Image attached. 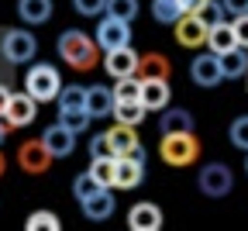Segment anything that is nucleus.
<instances>
[{"mask_svg":"<svg viewBox=\"0 0 248 231\" xmlns=\"http://www.w3.org/2000/svg\"><path fill=\"white\" fill-rule=\"evenodd\" d=\"M59 59L69 66V69H76V73H90V69H97L100 66V45H97V38H90L86 31H76V28H69V31H62L59 35Z\"/></svg>","mask_w":248,"mask_h":231,"instance_id":"nucleus-1","label":"nucleus"},{"mask_svg":"<svg viewBox=\"0 0 248 231\" xmlns=\"http://www.w3.org/2000/svg\"><path fill=\"white\" fill-rule=\"evenodd\" d=\"M159 159L172 169H186L200 159V138L193 131H176V135H162L159 142Z\"/></svg>","mask_w":248,"mask_h":231,"instance_id":"nucleus-2","label":"nucleus"},{"mask_svg":"<svg viewBox=\"0 0 248 231\" xmlns=\"http://www.w3.org/2000/svg\"><path fill=\"white\" fill-rule=\"evenodd\" d=\"M24 90L35 97L38 104H52V100H59V93H62V76L48 62H31L28 73H24Z\"/></svg>","mask_w":248,"mask_h":231,"instance_id":"nucleus-3","label":"nucleus"},{"mask_svg":"<svg viewBox=\"0 0 248 231\" xmlns=\"http://www.w3.org/2000/svg\"><path fill=\"white\" fill-rule=\"evenodd\" d=\"M55 107H59V121L69 124L73 131H79V135L90 128V121H93V114L86 107V90L83 86H62Z\"/></svg>","mask_w":248,"mask_h":231,"instance_id":"nucleus-4","label":"nucleus"},{"mask_svg":"<svg viewBox=\"0 0 248 231\" xmlns=\"http://www.w3.org/2000/svg\"><path fill=\"white\" fill-rule=\"evenodd\" d=\"M0 55L11 66H28L38 55V38L24 28H4V35H0Z\"/></svg>","mask_w":248,"mask_h":231,"instance_id":"nucleus-5","label":"nucleus"},{"mask_svg":"<svg viewBox=\"0 0 248 231\" xmlns=\"http://www.w3.org/2000/svg\"><path fill=\"white\" fill-rule=\"evenodd\" d=\"M197 186H200L203 197H214V200H221V197H228V193L234 190V173H231V166H224V162H210V166L200 169Z\"/></svg>","mask_w":248,"mask_h":231,"instance_id":"nucleus-6","label":"nucleus"},{"mask_svg":"<svg viewBox=\"0 0 248 231\" xmlns=\"http://www.w3.org/2000/svg\"><path fill=\"white\" fill-rule=\"evenodd\" d=\"M97 45L104 52H114L121 45H131V21H124V17H114V14H104L97 21Z\"/></svg>","mask_w":248,"mask_h":231,"instance_id":"nucleus-7","label":"nucleus"},{"mask_svg":"<svg viewBox=\"0 0 248 231\" xmlns=\"http://www.w3.org/2000/svg\"><path fill=\"white\" fill-rule=\"evenodd\" d=\"M52 152H48V145H45V138H35V142H24L21 148H17V166L28 173V176H42V173H48V166H52Z\"/></svg>","mask_w":248,"mask_h":231,"instance_id":"nucleus-8","label":"nucleus"},{"mask_svg":"<svg viewBox=\"0 0 248 231\" xmlns=\"http://www.w3.org/2000/svg\"><path fill=\"white\" fill-rule=\"evenodd\" d=\"M190 80L197 83V86H203V90H210V86H217L224 80V69H221V55L217 52H200L193 62H190Z\"/></svg>","mask_w":248,"mask_h":231,"instance_id":"nucleus-9","label":"nucleus"},{"mask_svg":"<svg viewBox=\"0 0 248 231\" xmlns=\"http://www.w3.org/2000/svg\"><path fill=\"white\" fill-rule=\"evenodd\" d=\"M176 31V42L183 45V49H200V45H207V35H210V24L200 17V14H183L176 24H172Z\"/></svg>","mask_w":248,"mask_h":231,"instance_id":"nucleus-10","label":"nucleus"},{"mask_svg":"<svg viewBox=\"0 0 248 231\" xmlns=\"http://www.w3.org/2000/svg\"><path fill=\"white\" fill-rule=\"evenodd\" d=\"M42 138H45V145H48V152H52L55 159H66V155H73V148H76L79 131H73L69 124L55 121V124H48V128L42 131Z\"/></svg>","mask_w":248,"mask_h":231,"instance_id":"nucleus-11","label":"nucleus"},{"mask_svg":"<svg viewBox=\"0 0 248 231\" xmlns=\"http://www.w3.org/2000/svg\"><path fill=\"white\" fill-rule=\"evenodd\" d=\"M138 62H141V55H138L131 45H121V49H114V52H104V69H107V76H114V80L135 76V73H138Z\"/></svg>","mask_w":248,"mask_h":231,"instance_id":"nucleus-12","label":"nucleus"},{"mask_svg":"<svg viewBox=\"0 0 248 231\" xmlns=\"http://www.w3.org/2000/svg\"><path fill=\"white\" fill-rule=\"evenodd\" d=\"M145 180V159L138 155H117L114 166V190H135Z\"/></svg>","mask_w":248,"mask_h":231,"instance_id":"nucleus-13","label":"nucleus"},{"mask_svg":"<svg viewBox=\"0 0 248 231\" xmlns=\"http://www.w3.org/2000/svg\"><path fill=\"white\" fill-rule=\"evenodd\" d=\"M4 117L11 121V128H28V124H35V117H38V100H35L28 90H24V93H14L11 104H7V111H4Z\"/></svg>","mask_w":248,"mask_h":231,"instance_id":"nucleus-14","label":"nucleus"},{"mask_svg":"<svg viewBox=\"0 0 248 231\" xmlns=\"http://www.w3.org/2000/svg\"><path fill=\"white\" fill-rule=\"evenodd\" d=\"M107 135H110L117 155H138V159H145V148H141V138H138L135 124H121V121H114V124L107 128Z\"/></svg>","mask_w":248,"mask_h":231,"instance_id":"nucleus-15","label":"nucleus"},{"mask_svg":"<svg viewBox=\"0 0 248 231\" xmlns=\"http://www.w3.org/2000/svg\"><path fill=\"white\" fill-rule=\"evenodd\" d=\"M79 211H83V217H86V221H107V217L117 211V200H114L110 186H104L100 193L86 197V200H79Z\"/></svg>","mask_w":248,"mask_h":231,"instance_id":"nucleus-16","label":"nucleus"},{"mask_svg":"<svg viewBox=\"0 0 248 231\" xmlns=\"http://www.w3.org/2000/svg\"><path fill=\"white\" fill-rule=\"evenodd\" d=\"M162 211L155 207L152 200H141V204H135L131 211H128V228L131 231H159L162 228Z\"/></svg>","mask_w":248,"mask_h":231,"instance_id":"nucleus-17","label":"nucleus"},{"mask_svg":"<svg viewBox=\"0 0 248 231\" xmlns=\"http://www.w3.org/2000/svg\"><path fill=\"white\" fill-rule=\"evenodd\" d=\"M86 107L93 117H114V107H117L114 86H86Z\"/></svg>","mask_w":248,"mask_h":231,"instance_id":"nucleus-18","label":"nucleus"},{"mask_svg":"<svg viewBox=\"0 0 248 231\" xmlns=\"http://www.w3.org/2000/svg\"><path fill=\"white\" fill-rule=\"evenodd\" d=\"M172 100V90H169V80H145L141 83V104L148 111H166Z\"/></svg>","mask_w":248,"mask_h":231,"instance_id":"nucleus-19","label":"nucleus"},{"mask_svg":"<svg viewBox=\"0 0 248 231\" xmlns=\"http://www.w3.org/2000/svg\"><path fill=\"white\" fill-rule=\"evenodd\" d=\"M207 49L217 52V55L238 49V31H234V24H231V21H217V24L210 28V35H207Z\"/></svg>","mask_w":248,"mask_h":231,"instance_id":"nucleus-20","label":"nucleus"},{"mask_svg":"<svg viewBox=\"0 0 248 231\" xmlns=\"http://www.w3.org/2000/svg\"><path fill=\"white\" fill-rule=\"evenodd\" d=\"M138 76L141 80H169L172 76V62L162 52H145L138 62Z\"/></svg>","mask_w":248,"mask_h":231,"instance_id":"nucleus-21","label":"nucleus"},{"mask_svg":"<svg viewBox=\"0 0 248 231\" xmlns=\"http://www.w3.org/2000/svg\"><path fill=\"white\" fill-rule=\"evenodd\" d=\"M17 14L24 24H45L55 14V4L52 0H17Z\"/></svg>","mask_w":248,"mask_h":231,"instance_id":"nucleus-22","label":"nucleus"},{"mask_svg":"<svg viewBox=\"0 0 248 231\" xmlns=\"http://www.w3.org/2000/svg\"><path fill=\"white\" fill-rule=\"evenodd\" d=\"M176 131H193V114L183 107H166L159 121V135H176Z\"/></svg>","mask_w":248,"mask_h":231,"instance_id":"nucleus-23","label":"nucleus"},{"mask_svg":"<svg viewBox=\"0 0 248 231\" xmlns=\"http://www.w3.org/2000/svg\"><path fill=\"white\" fill-rule=\"evenodd\" d=\"M221 69H224V80H248V49H231L221 55Z\"/></svg>","mask_w":248,"mask_h":231,"instance_id":"nucleus-24","label":"nucleus"},{"mask_svg":"<svg viewBox=\"0 0 248 231\" xmlns=\"http://www.w3.org/2000/svg\"><path fill=\"white\" fill-rule=\"evenodd\" d=\"M145 114H148V107H145L141 100H117V107H114V121L135 124V128L145 121Z\"/></svg>","mask_w":248,"mask_h":231,"instance_id":"nucleus-25","label":"nucleus"},{"mask_svg":"<svg viewBox=\"0 0 248 231\" xmlns=\"http://www.w3.org/2000/svg\"><path fill=\"white\" fill-rule=\"evenodd\" d=\"M183 4L179 0H152V17L159 21V24H176L183 17Z\"/></svg>","mask_w":248,"mask_h":231,"instance_id":"nucleus-26","label":"nucleus"},{"mask_svg":"<svg viewBox=\"0 0 248 231\" xmlns=\"http://www.w3.org/2000/svg\"><path fill=\"white\" fill-rule=\"evenodd\" d=\"M141 76L135 73V76H121V80H114V93H117V100H141Z\"/></svg>","mask_w":248,"mask_h":231,"instance_id":"nucleus-27","label":"nucleus"},{"mask_svg":"<svg viewBox=\"0 0 248 231\" xmlns=\"http://www.w3.org/2000/svg\"><path fill=\"white\" fill-rule=\"evenodd\" d=\"M24 228H28V231H59L62 221H59V214H52V211H31L28 221H24Z\"/></svg>","mask_w":248,"mask_h":231,"instance_id":"nucleus-28","label":"nucleus"},{"mask_svg":"<svg viewBox=\"0 0 248 231\" xmlns=\"http://www.w3.org/2000/svg\"><path fill=\"white\" fill-rule=\"evenodd\" d=\"M100 190H104V183H100L97 176H93L90 169H86V173H79V176L73 180V197H76V200H86V197L100 193Z\"/></svg>","mask_w":248,"mask_h":231,"instance_id":"nucleus-29","label":"nucleus"},{"mask_svg":"<svg viewBox=\"0 0 248 231\" xmlns=\"http://www.w3.org/2000/svg\"><path fill=\"white\" fill-rule=\"evenodd\" d=\"M228 142H231L234 148L248 152V114H238V117L231 121V128H228Z\"/></svg>","mask_w":248,"mask_h":231,"instance_id":"nucleus-30","label":"nucleus"},{"mask_svg":"<svg viewBox=\"0 0 248 231\" xmlns=\"http://www.w3.org/2000/svg\"><path fill=\"white\" fill-rule=\"evenodd\" d=\"M114 166H117V155L114 159H90V173L110 190H114Z\"/></svg>","mask_w":248,"mask_h":231,"instance_id":"nucleus-31","label":"nucleus"},{"mask_svg":"<svg viewBox=\"0 0 248 231\" xmlns=\"http://www.w3.org/2000/svg\"><path fill=\"white\" fill-rule=\"evenodd\" d=\"M114 155L117 152H114V142H110L107 131H100V135L90 138V159H114Z\"/></svg>","mask_w":248,"mask_h":231,"instance_id":"nucleus-32","label":"nucleus"},{"mask_svg":"<svg viewBox=\"0 0 248 231\" xmlns=\"http://www.w3.org/2000/svg\"><path fill=\"white\" fill-rule=\"evenodd\" d=\"M107 14L124 17V21H135L138 17V0H107Z\"/></svg>","mask_w":248,"mask_h":231,"instance_id":"nucleus-33","label":"nucleus"},{"mask_svg":"<svg viewBox=\"0 0 248 231\" xmlns=\"http://www.w3.org/2000/svg\"><path fill=\"white\" fill-rule=\"evenodd\" d=\"M73 7L79 17H104L107 14V0H73Z\"/></svg>","mask_w":248,"mask_h":231,"instance_id":"nucleus-34","label":"nucleus"},{"mask_svg":"<svg viewBox=\"0 0 248 231\" xmlns=\"http://www.w3.org/2000/svg\"><path fill=\"white\" fill-rule=\"evenodd\" d=\"M197 14H200V17H203V21H207V24L214 28L217 21H224V14H228V7L221 4V0H207V4H203V7H200Z\"/></svg>","mask_w":248,"mask_h":231,"instance_id":"nucleus-35","label":"nucleus"},{"mask_svg":"<svg viewBox=\"0 0 248 231\" xmlns=\"http://www.w3.org/2000/svg\"><path fill=\"white\" fill-rule=\"evenodd\" d=\"M231 24H234V31H238V45H241V49H248V14L231 17Z\"/></svg>","mask_w":248,"mask_h":231,"instance_id":"nucleus-36","label":"nucleus"},{"mask_svg":"<svg viewBox=\"0 0 248 231\" xmlns=\"http://www.w3.org/2000/svg\"><path fill=\"white\" fill-rule=\"evenodd\" d=\"M221 4L228 7V14H231V17H238V14H248V0H221Z\"/></svg>","mask_w":248,"mask_h":231,"instance_id":"nucleus-37","label":"nucleus"},{"mask_svg":"<svg viewBox=\"0 0 248 231\" xmlns=\"http://www.w3.org/2000/svg\"><path fill=\"white\" fill-rule=\"evenodd\" d=\"M11 97H14V93H11V86H7V83H0V114L7 111V104H11Z\"/></svg>","mask_w":248,"mask_h":231,"instance_id":"nucleus-38","label":"nucleus"},{"mask_svg":"<svg viewBox=\"0 0 248 231\" xmlns=\"http://www.w3.org/2000/svg\"><path fill=\"white\" fill-rule=\"evenodd\" d=\"M7 131H11V121H7L4 114H0V142H4V138H7Z\"/></svg>","mask_w":248,"mask_h":231,"instance_id":"nucleus-39","label":"nucleus"},{"mask_svg":"<svg viewBox=\"0 0 248 231\" xmlns=\"http://www.w3.org/2000/svg\"><path fill=\"white\" fill-rule=\"evenodd\" d=\"M4 169H7V159H4V152H0V176H4Z\"/></svg>","mask_w":248,"mask_h":231,"instance_id":"nucleus-40","label":"nucleus"},{"mask_svg":"<svg viewBox=\"0 0 248 231\" xmlns=\"http://www.w3.org/2000/svg\"><path fill=\"white\" fill-rule=\"evenodd\" d=\"M245 173H248V152H245Z\"/></svg>","mask_w":248,"mask_h":231,"instance_id":"nucleus-41","label":"nucleus"}]
</instances>
